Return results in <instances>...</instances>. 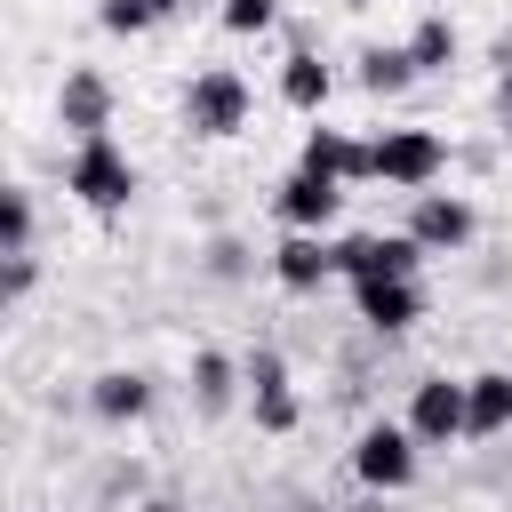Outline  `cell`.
<instances>
[{
    "label": "cell",
    "instance_id": "6da1fadb",
    "mask_svg": "<svg viewBox=\"0 0 512 512\" xmlns=\"http://www.w3.org/2000/svg\"><path fill=\"white\" fill-rule=\"evenodd\" d=\"M64 192L88 208V216H120L136 200V160L112 144V136H80L72 144V168H64Z\"/></svg>",
    "mask_w": 512,
    "mask_h": 512
},
{
    "label": "cell",
    "instance_id": "7a4b0ae2",
    "mask_svg": "<svg viewBox=\"0 0 512 512\" xmlns=\"http://www.w3.org/2000/svg\"><path fill=\"white\" fill-rule=\"evenodd\" d=\"M248 112H256V96H248V80H240L232 64L192 72V88H184V128H192V136L224 144V136H240V128H248Z\"/></svg>",
    "mask_w": 512,
    "mask_h": 512
},
{
    "label": "cell",
    "instance_id": "3957f363",
    "mask_svg": "<svg viewBox=\"0 0 512 512\" xmlns=\"http://www.w3.org/2000/svg\"><path fill=\"white\" fill-rule=\"evenodd\" d=\"M368 152H376V184H392V192H432L448 168L440 128H384V136H368Z\"/></svg>",
    "mask_w": 512,
    "mask_h": 512
},
{
    "label": "cell",
    "instance_id": "277c9868",
    "mask_svg": "<svg viewBox=\"0 0 512 512\" xmlns=\"http://www.w3.org/2000/svg\"><path fill=\"white\" fill-rule=\"evenodd\" d=\"M416 456H424V440H416L408 424H368V432L352 440V472H360V488H376V496H400V488L416 480Z\"/></svg>",
    "mask_w": 512,
    "mask_h": 512
},
{
    "label": "cell",
    "instance_id": "5b68a950",
    "mask_svg": "<svg viewBox=\"0 0 512 512\" xmlns=\"http://www.w3.org/2000/svg\"><path fill=\"white\" fill-rule=\"evenodd\" d=\"M416 264H424L416 232H352V240H336V272L344 280H416Z\"/></svg>",
    "mask_w": 512,
    "mask_h": 512
},
{
    "label": "cell",
    "instance_id": "8992f818",
    "mask_svg": "<svg viewBox=\"0 0 512 512\" xmlns=\"http://www.w3.org/2000/svg\"><path fill=\"white\" fill-rule=\"evenodd\" d=\"M424 448H456L464 440V376H424L408 392V416H400Z\"/></svg>",
    "mask_w": 512,
    "mask_h": 512
},
{
    "label": "cell",
    "instance_id": "52a82bcc",
    "mask_svg": "<svg viewBox=\"0 0 512 512\" xmlns=\"http://www.w3.org/2000/svg\"><path fill=\"white\" fill-rule=\"evenodd\" d=\"M336 208H344V176H320V168H296V176L272 192V216H280L288 232H328Z\"/></svg>",
    "mask_w": 512,
    "mask_h": 512
},
{
    "label": "cell",
    "instance_id": "ba28073f",
    "mask_svg": "<svg viewBox=\"0 0 512 512\" xmlns=\"http://www.w3.org/2000/svg\"><path fill=\"white\" fill-rule=\"evenodd\" d=\"M408 232L424 240V256H456V248L480 232V216H472V200H464V192H416Z\"/></svg>",
    "mask_w": 512,
    "mask_h": 512
},
{
    "label": "cell",
    "instance_id": "9c48e42d",
    "mask_svg": "<svg viewBox=\"0 0 512 512\" xmlns=\"http://www.w3.org/2000/svg\"><path fill=\"white\" fill-rule=\"evenodd\" d=\"M56 120H64L72 136H112V80H104L96 64H72L64 88H56Z\"/></svg>",
    "mask_w": 512,
    "mask_h": 512
},
{
    "label": "cell",
    "instance_id": "30bf717a",
    "mask_svg": "<svg viewBox=\"0 0 512 512\" xmlns=\"http://www.w3.org/2000/svg\"><path fill=\"white\" fill-rule=\"evenodd\" d=\"M272 280H280L288 296L328 288V280H336V240H328V232H288V240L272 248Z\"/></svg>",
    "mask_w": 512,
    "mask_h": 512
},
{
    "label": "cell",
    "instance_id": "8fae6325",
    "mask_svg": "<svg viewBox=\"0 0 512 512\" xmlns=\"http://www.w3.org/2000/svg\"><path fill=\"white\" fill-rule=\"evenodd\" d=\"M248 408H256V424L280 440V432H296V392H288V360L280 352H248Z\"/></svg>",
    "mask_w": 512,
    "mask_h": 512
},
{
    "label": "cell",
    "instance_id": "7c38bea8",
    "mask_svg": "<svg viewBox=\"0 0 512 512\" xmlns=\"http://www.w3.org/2000/svg\"><path fill=\"white\" fill-rule=\"evenodd\" d=\"M352 304H360V320L376 336H400V328L424 320V288L416 280H352Z\"/></svg>",
    "mask_w": 512,
    "mask_h": 512
},
{
    "label": "cell",
    "instance_id": "4fadbf2b",
    "mask_svg": "<svg viewBox=\"0 0 512 512\" xmlns=\"http://www.w3.org/2000/svg\"><path fill=\"white\" fill-rule=\"evenodd\" d=\"M496 432H512V376L480 368L464 376V440H496Z\"/></svg>",
    "mask_w": 512,
    "mask_h": 512
},
{
    "label": "cell",
    "instance_id": "5bb4252c",
    "mask_svg": "<svg viewBox=\"0 0 512 512\" xmlns=\"http://www.w3.org/2000/svg\"><path fill=\"white\" fill-rule=\"evenodd\" d=\"M328 96H336V72H328L312 48H288V64H280V104H288V112H304V120H320V112H328Z\"/></svg>",
    "mask_w": 512,
    "mask_h": 512
},
{
    "label": "cell",
    "instance_id": "9a60e30c",
    "mask_svg": "<svg viewBox=\"0 0 512 512\" xmlns=\"http://www.w3.org/2000/svg\"><path fill=\"white\" fill-rule=\"evenodd\" d=\"M296 168H320V176H344V184H376V152L352 144V136H336V128H312Z\"/></svg>",
    "mask_w": 512,
    "mask_h": 512
},
{
    "label": "cell",
    "instance_id": "2e32d148",
    "mask_svg": "<svg viewBox=\"0 0 512 512\" xmlns=\"http://www.w3.org/2000/svg\"><path fill=\"white\" fill-rule=\"evenodd\" d=\"M88 408H96L104 424H136V416L152 408V376H136V368H104V376L88 384Z\"/></svg>",
    "mask_w": 512,
    "mask_h": 512
},
{
    "label": "cell",
    "instance_id": "e0dca14e",
    "mask_svg": "<svg viewBox=\"0 0 512 512\" xmlns=\"http://www.w3.org/2000/svg\"><path fill=\"white\" fill-rule=\"evenodd\" d=\"M408 80H424V72H416V56H408V40H400V48H368V56H360V88H368V96H408Z\"/></svg>",
    "mask_w": 512,
    "mask_h": 512
},
{
    "label": "cell",
    "instance_id": "ac0fdd59",
    "mask_svg": "<svg viewBox=\"0 0 512 512\" xmlns=\"http://www.w3.org/2000/svg\"><path fill=\"white\" fill-rule=\"evenodd\" d=\"M232 384H248V368H232L224 352H200V360H192V400H200L208 416L232 408Z\"/></svg>",
    "mask_w": 512,
    "mask_h": 512
},
{
    "label": "cell",
    "instance_id": "d6986e66",
    "mask_svg": "<svg viewBox=\"0 0 512 512\" xmlns=\"http://www.w3.org/2000/svg\"><path fill=\"white\" fill-rule=\"evenodd\" d=\"M408 56H416V72H448V64H456V24H448V16H424V24L408 32Z\"/></svg>",
    "mask_w": 512,
    "mask_h": 512
},
{
    "label": "cell",
    "instance_id": "ffe728a7",
    "mask_svg": "<svg viewBox=\"0 0 512 512\" xmlns=\"http://www.w3.org/2000/svg\"><path fill=\"white\" fill-rule=\"evenodd\" d=\"M0 224H8V232H0V256H32V192H24V184L0 192Z\"/></svg>",
    "mask_w": 512,
    "mask_h": 512
},
{
    "label": "cell",
    "instance_id": "44dd1931",
    "mask_svg": "<svg viewBox=\"0 0 512 512\" xmlns=\"http://www.w3.org/2000/svg\"><path fill=\"white\" fill-rule=\"evenodd\" d=\"M216 24H224V32H272V24H280V0H224Z\"/></svg>",
    "mask_w": 512,
    "mask_h": 512
},
{
    "label": "cell",
    "instance_id": "7402d4cb",
    "mask_svg": "<svg viewBox=\"0 0 512 512\" xmlns=\"http://www.w3.org/2000/svg\"><path fill=\"white\" fill-rule=\"evenodd\" d=\"M32 280H40V264H32V256H8V272H0V304H24Z\"/></svg>",
    "mask_w": 512,
    "mask_h": 512
},
{
    "label": "cell",
    "instance_id": "603a6c76",
    "mask_svg": "<svg viewBox=\"0 0 512 512\" xmlns=\"http://www.w3.org/2000/svg\"><path fill=\"white\" fill-rule=\"evenodd\" d=\"M96 16H104V32H144V24H152V16L136 8V0H104Z\"/></svg>",
    "mask_w": 512,
    "mask_h": 512
},
{
    "label": "cell",
    "instance_id": "cb8c5ba5",
    "mask_svg": "<svg viewBox=\"0 0 512 512\" xmlns=\"http://www.w3.org/2000/svg\"><path fill=\"white\" fill-rule=\"evenodd\" d=\"M208 272H216V280H240V240H216V248H208Z\"/></svg>",
    "mask_w": 512,
    "mask_h": 512
},
{
    "label": "cell",
    "instance_id": "d4e9b609",
    "mask_svg": "<svg viewBox=\"0 0 512 512\" xmlns=\"http://www.w3.org/2000/svg\"><path fill=\"white\" fill-rule=\"evenodd\" d=\"M136 8H144V16H152V24H160V16H168V8H176V0H136Z\"/></svg>",
    "mask_w": 512,
    "mask_h": 512
},
{
    "label": "cell",
    "instance_id": "484cf974",
    "mask_svg": "<svg viewBox=\"0 0 512 512\" xmlns=\"http://www.w3.org/2000/svg\"><path fill=\"white\" fill-rule=\"evenodd\" d=\"M144 512H184V504H144Z\"/></svg>",
    "mask_w": 512,
    "mask_h": 512
},
{
    "label": "cell",
    "instance_id": "4316f807",
    "mask_svg": "<svg viewBox=\"0 0 512 512\" xmlns=\"http://www.w3.org/2000/svg\"><path fill=\"white\" fill-rule=\"evenodd\" d=\"M352 8H368V0H352Z\"/></svg>",
    "mask_w": 512,
    "mask_h": 512
}]
</instances>
